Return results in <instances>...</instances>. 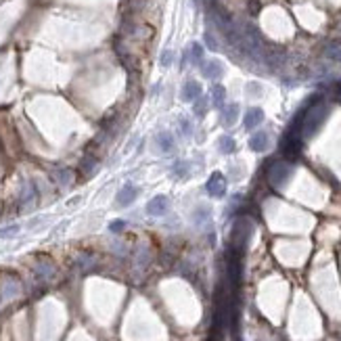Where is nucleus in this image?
<instances>
[{"label":"nucleus","instance_id":"f257e3e1","mask_svg":"<svg viewBox=\"0 0 341 341\" xmlns=\"http://www.w3.org/2000/svg\"><path fill=\"white\" fill-rule=\"evenodd\" d=\"M226 187H229V182H226V178H224L222 172H214V174L207 178V184H205L207 193H209L211 197H216V199H220V197L226 195Z\"/></svg>","mask_w":341,"mask_h":341},{"label":"nucleus","instance_id":"f03ea898","mask_svg":"<svg viewBox=\"0 0 341 341\" xmlns=\"http://www.w3.org/2000/svg\"><path fill=\"white\" fill-rule=\"evenodd\" d=\"M201 74H203V78H207V80H220V78H224V74H226V67H224V63L220 61V59H209V61H203L201 63Z\"/></svg>","mask_w":341,"mask_h":341},{"label":"nucleus","instance_id":"7ed1b4c3","mask_svg":"<svg viewBox=\"0 0 341 341\" xmlns=\"http://www.w3.org/2000/svg\"><path fill=\"white\" fill-rule=\"evenodd\" d=\"M169 211V199L165 195H155L151 201L147 203V214L149 216H165Z\"/></svg>","mask_w":341,"mask_h":341},{"label":"nucleus","instance_id":"20e7f679","mask_svg":"<svg viewBox=\"0 0 341 341\" xmlns=\"http://www.w3.org/2000/svg\"><path fill=\"white\" fill-rule=\"evenodd\" d=\"M289 174H291V165L285 163V161H276L272 167H270L268 178H270V182H272L274 187H280L282 180L289 178Z\"/></svg>","mask_w":341,"mask_h":341},{"label":"nucleus","instance_id":"39448f33","mask_svg":"<svg viewBox=\"0 0 341 341\" xmlns=\"http://www.w3.org/2000/svg\"><path fill=\"white\" fill-rule=\"evenodd\" d=\"M138 193L140 191H138V187H134V184H124L118 193V197H116V201H118L120 207H128L138 199Z\"/></svg>","mask_w":341,"mask_h":341},{"label":"nucleus","instance_id":"423d86ee","mask_svg":"<svg viewBox=\"0 0 341 341\" xmlns=\"http://www.w3.org/2000/svg\"><path fill=\"white\" fill-rule=\"evenodd\" d=\"M203 94V88H201V84H199L197 80H187L182 84V90H180V96H182V101H187V103H193L197 101L199 96Z\"/></svg>","mask_w":341,"mask_h":341},{"label":"nucleus","instance_id":"0eeeda50","mask_svg":"<svg viewBox=\"0 0 341 341\" xmlns=\"http://www.w3.org/2000/svg\"><path fill=\"white\" fill-rule=\"evenodd\" d=\"M268 145H270V134H268L266 130L255 132V134H251V138H249V149H251L253 153H264V151L268 149Z\"/></svg>","mask_w":341,"mask_h":341},{"label":"nucleus","instance_id":"6e6552de","mask_svg":"<svg viewBox=\"0 0 341 341\" xmlns=\"http://www.w3.org/2000/svg\"><path fill=\"white\" fill-rule=\"evenodd\" d=\"M262 122H264V111L260 107H251L245 111V118H243L245 130H253V128H258Z\"/></svg>","mask_w":341,"mask_h":341},{"label":"nucleus","instance_id":"1a4fd4ad","mask_svg":"<svg viewBox=\"0 0 341 341\" xmlns=\"http://www.w3.org/2000/svg\"><path fill=\"white\" fill-rule=\"evenodd\" d=\"M220 111H222V124H224L226 128H231V126H235V122L239 120L241 107H239V103H231V105H224Z\"/></svg>","mask_w":341,"mask_h":341},{"label":"nucleus","instance_id":"9d476101","mask_svg":"<svg viewBox=\"0 0 341 341\" xmlns=\"http://www.w3.org/2000/svg\"><path fill=\"white\" fill-rule=\"evenodd\" d=\"M209 103H211V107H216V109H222L226 105V88L222 86V84H214V86H211Z\"/></svg>","mask_w":341,"mask_h":341},{"label":"nucleus","instance_id":"9b49d317","mask_svg":"<svg viewBox=\"0 0 341 341\" xmlns=\"http://www.w3.org/2000/svg\"><path fill=\"white\" fill-rule=\"evenodd\" d=\"M157 147L161 153H172L174 151V145H176V140H174V134L172 132H167V130H161L157 132Z\"/></svg>","mask_w":341,"mask_h":341},{"label":"nucleus","instance_id":"f8f14e48","mask_svg":"<svg viewBox=\"0 0 341 341\" xmlns=\"http://www.w3.org/2000/svg\"><path fill=\"white\" fill-rule=\"evenodd\" d=\"M322 54H324L329 61L341 63V40H331V42H326L324 48H322Z\"/></svg>","mask_w":341,"mask_h":341},{"label":"nucleus","instance_id":"ddd939ff","mask_svg":"<svg viewBox=\"0 0 341 341\" xmlns=\"http://www.w3.org/2000/svg\"><path fill=\"white\" fill-rule=\"evenodd\" d=\"M189 61L193 63V65H197V67H201V63L205 61L203 59V46L199 44V42H193V44L189 46Z\"/></svg>","mask_w":341,"mask_h":341},{"label":"nucleus","instance_id":"4468645a","mask_svg":"<svg viewBox=\"0 0 341 341\" xmlns=\"http://www.w3.org/2000/svg\"><path fill=\"white\" fill-rule=\"evenodd\" d=\"M54 182L61 184V187H69L74 182V172L69 167H61V169H54Z\"/></svg>","mask_w":341,"mask_h":341},{"label":"nucleus","instance_id":"2eb2a0df","mask_svg":"<svg viewBox=\"0 0 341 341\" xmlns=\"http://www.w3.org/2000/svg\"><path fill=\"white\" fill-rule=\"evenodd\" d=\"M235 149H237V143H235L233 136L222 134V136L218 138V151H220L222 155H231V153H235Z\"/></svg>","mask_w":341,"mask_h":341},{"label":"nucleus","instance_id":"dca6fc26","mask_svg":"<svg viewBox=\"0 0 341 341\" xmlns=\"http://www.w3.org/2000/svg\"><path fill=\"white\" fill-rule=\"evenodd\" d=\"M209 96H205V94H201L197 98V101H193V113H195V118H205V113H207V109H209Z\"/></svg>","mask_w":341,"mask_h":341},{"label":"nucleus","instance_id":"f3484780","mask_svg":"<svg viewBox=\"0 0 341 341\" xmlns=\"http://www.w3.org/2000/svg\"><path fill=\"white\" fill-rule=\"evenodd\" d=\"M211 220V209L207 207V205H199L195 211H193V222L197 224V226H203L205 222H209Z\"/></svg>","mask_w":341,"mask_h":341},{"label":"nucleus","instance_id":"a211bd4d","mask_svg":"<svg viewBox=\"0 0 341 341\" xmlns=\"http://www.w3.org/2000/svg\"><path fill=\"white\" fill-rule=\"evenodd\" d=\"M19 291H21L19 282H15V280H5V285H3V297H5V300H13V297H17Z\"/></svg>","mask_w":341,"mask_h":341},{"label":"nucleus","instance_id":"6ab92c4d","mask_svg":"<svg viewBox=\"0 0 341 341\" xmlns=\"http://www.w3.org/2000/svg\"><path fill=\"white\" fill-rule=\"evenodd\" d=\"M36 272L42 276V278H52L54 276V266L52 264H48V262H40L38 266H36Z\"/></svg>","mask_w":341,"mask_h":341},{"label":"nucleus","instance_id":"aec40b11","mask_svg":"<svg viewBox=\"0 0 341 341\" xmlns=\"http://www.w3.org/2000/svg\"><path fill=\"white\" fill-rule=\"evenodd\" d=\"M189 172H191V163H189V161L180 159V161H176V163H174V174H176L178 178H187V176H189Z\"/></svg>","mask_w":341,"mask_h":341},{"label":"nucleus","instance_id":"412c9836","mask_svg":"<svg viewBox=\"0 0 341 341\" xmlns=\"http://www.w3.org/2000/svg\"><path fill=\"white\" fill-rule=\"evenodd\" d=\"M174 59H176V52L169 50V48H165V50L161 52V56H159V65H161V67H169V65L174 63Z\"/></svg>","mask_w":341,"mask_h":341},{"label":"nucleus","instance_id":"4be33fe9","mask_svg":"<svg viewBox=\"0 0 341 341\" xmlns=\"http://www.w3.org/2000/svg\"><path fill=\"white\" fill-rule=\"evenodd\" d=\"M17 233H19V224L7 226V229H0V239H9V237H15Z\"/></svg>","mask_w":341,"mask_h":341},{"label":"nucleus","instance_id":"5701e85b","mask_svg":"<svg viewBox=\"0 0 341 341\" xmlns=\"http://www.w3.org/2000/svg\"><path fill=\"white\" fill-rule=\"evenodd\" d=\"M203 40H205L207 48H211V50H218V40L214 38V34H211V32H205V34H203Z\"/></svg>","mask_w":341,"mask_h":341},{"label":"nucleus","instance_id":"b1692460","mask_svg":"<svg viewBox=\"0 0 341 341\" xmlns=\"http://www.w3.org/2000/svg\"><path fill=\"white\" fill-rule=\"evenodd\" d=\"M247 92H249V96H262V86H260V84L258 82H249L247 84Z\"/></svg>","mask_w":341,"mask_h":341},{"label":"nucleus","instance_id":"393cba45","mask_svg":"<svg viewBox=\"0 0 341 341\" xmlns=\"http://www.w3.org/2000/svg\"><path fill=\"white\" fill-rule=\"evenodd\" d=\"M180 126H182V134H184V136H191L193 128H191V122H189L187 118H180Z\"/></svg>","mask_w":341,"mask_h":341},{"label":"nucleus","instance_id":"a878e982","mask_svg":"<svg viewBox=\"0 0 341 341\" xmlns=\"http://www.w3.org/2000/svg\"><path fill=\"white\" fill-rule=\"evenodd\" d=\"M124 226H126L124 220H116V222H111V224H109V231H111V233H122Z\"/></svg>","mask_w":341,"mask_h":341},{"label":"nucleus","instance_id":"bb28decb","mask_svg":"<svg viewBox=\"0 0 341 341\" xmlns=\"http://www.w3.org/2000/svg\"><path fill=\"white\" fill-rule=\"evenodd\" d=\"M0 300H3V297H0Z\"/></svg>","mask_w":341,"mask_h":341}]
</instances>
